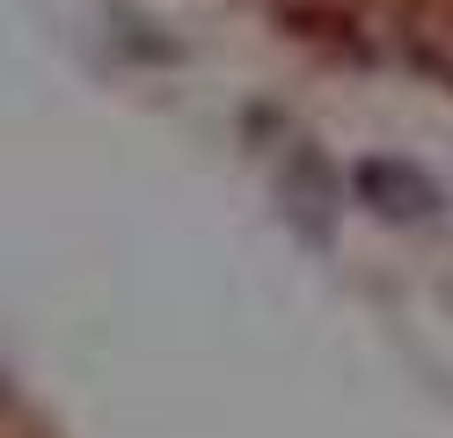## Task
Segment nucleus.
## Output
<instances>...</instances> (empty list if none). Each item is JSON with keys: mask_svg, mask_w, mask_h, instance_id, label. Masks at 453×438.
<instances>
[{"mask_svg": "<svg viewBox=\"0 0 453 438\" xmlns=\"http://www.w3.org/2000/svg\"><path fill=\"white\" fill-rule=\"evenodd\" d=\"M358 190L373 197V212H388V219H432L439 212V183L424 168H410V161H365Z\"/></svg>", "mask_w": 453, "mask_h": 438, "instance_id": "obj_1", "label": "nucleus"}]
</instances>
